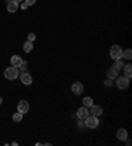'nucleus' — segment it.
<instances>
[{
    "instance_id": "nucleus-1",
    "label": "nucleus",
    "mask_w": 132,
    "mask_h": 146,
    "mask_svg": "<svg viewBox=\"0 0 132 146\" xmlns=\"http://www.w3.org/2000/svg\"><path fill=\"white\" fill-rule=\"evenodd\" d=\"M4 76L7 79H9V80H13V79H16L17 76H19V68L17 67H8L5 71H4Z\"/></svg>"
},
{
    "instance_id": "nucleus-2",
    "label": "nucleus",
    "mask_w": 132,
    "mask_h": 146,
    "mask_svg": "<svg viewBox=\"0 0 132 146\" xmlns=\"http://www.w3.org/2000/svg\"><path fill=\"white\" fill-rule=\"evenodd\" d=\"M86 121H85V125L87 126V128H90V129H95L96 126L99 125V121H98V117L96 116H87L86 117Z\"/></svg>"
},
{
    "instance_id": "nucleus-3",
    "label": "nucleus",
    "mask_w": 132,
    "mask_h": 146,
    "mask_svg": "<svg viewBox=\"0 0 132 146\" xmlns=\"http://www.w3.org/2000/svg\"><path fill=\"white\" fill-rule=\"evenodd\" d=\"M116 86H118V88H120V90L128 88L129 78H127V76H119V78L116 79Z\"/></svg>"
},
{
    "instance_id": "nucleus-4",
    "label": "nucleus",
    "mask_w": 132,
    "mask_h": 146,
    "mask_svg": "<svg viewBox=\"0 0 132 146\" xmlns=\"http://www.w3.org/2000/svg\"><path fill=\"white\" fill-rule=\"evenodd\" d=\"M122 53H123V50H122V48L120 46H118V45H114L111 48V50H110V55H111V58L112 59H119V58H122Z\"/></svg>"
},
{
    "instance_id": "nucleus-5",
    "label": "nucleus",
    "mask_w": 132,
    "mask_h": 146,
    "mask_svg": "<svg viewBox=\"0 0 132 146\" xmlns=\"http://www.w3.org/2000/svg\"><path fill=\"white\" fill-rule=\"evenodd\" d=\"M20 80H21V83L23 84H25V86H29V84H32V76H31V74L29 72H27V71H24L23 74L20 75Z\"/></svg>"
},
{
    "instance_id": "nucleus-6",
    "label": "nucleus",
    "mask_w": 132,
    "mask_h": 146,
    "mask_svg": "<svg viewBox=\"0 0 132 146\" xmlns=\"http://www.w3.org/2000/svg\"><path fill=\"white\" fill-rule=\"evenodd\" d=\"M71 91L74 92L75 95H82V92H83V84H82L81 82H75L74 84L71 86Z\"/></svg>"
},
{
    "instance_id": "nucleus-7",
    "label": "nucleus",
    "mask_w": 132,
    "mask_h": 146,
    "mask_svg": "<svg viewBox=\"0 0 132 146\" xmlns=\"http://www.w3.org/2000/svg\"><path fill=\"white\" fill-rule=\"evenodd\" d=\"M17 111L20 113H27L28 111H29V104H28V102H25V100H21V102H19V106H17Z\"/></svg>"
},
{
    "instance_id": "nucleus-8",
    "label": "nucleus",
    "mask_w": 132,
    "mask_h": 146,
    "mask_svg": "<svg viewBox=\"0 0 132 146\" xmlns=\"http://www.w3.org/2000/svg\"><path fill=\"white\" fill-rule=\"evenodd\" d=\"M88 116V109H87V107H82V108H79L77 111V117L78 119H81V120H83V119H86Z\"/></svg>"
},
{
    "instance_id": "nucleus-9",
    "label": "nucleus",
    "mask_w": 132,
    "mask_h": 146,
    "mask_svg": "<svg viewBox=\"0 0 132 146\" xmlns=\"http://www.w3.org/2000/svg\"><path fill=\"white\" fill-rule=\"evenodd\" d=\"M19 9V4L16 3V1H13V0H9L7 4V11L9 12V13H15L16 11Z\"/></svg>"
},
{
    "instance_id": "nucleus-10",
    "label": "nucleus",
    "mask_w": 132,
    "mask_h": 146,
    "mask_svg": "<svg viewBox=\"0 0 132 146\" xmlns=\"http://www.w3.org/2000/svg\"><path fill=\"white\" fill-rule=\"evenodd\" d=\"M11 63H12V66H13V67L19 68L21 65H23V59H21L19 55H13V57L11 58Z\"/></svg>"
},
{
    "instance_id": "nucleus-11",
    "label": "nucleus",
    "mask_w": 132,
    "mask_h": 146,
    "mask_svg": "<svg viewBox=\"0 0 132 146\" xmlns=\"http://www.w3.org/2000/svg\"><path fill=\"white\" fill-rule=\"evenodd\" d=\"M90 108H91L92 116H96V117H98V116H101L102 113H103V109H102V107H99V106H94V104H92Z\"/></svg>"
},
{
    "instance_id": "nucleus-12",
    "label": "nucleus",
    "mask_w": 132,
    "mask_h": 146,
    "mask_svg": "<svg viewBox=\"0 0 132 146\" xmlns=\"http://www.w3.org/2000/svg\"><path fill=\"white\" fill-rule=\"evenodd\" d=\"M118 72H119V70H116L115 67L109 68V71H107V78H109V79H115V78H118Z\"/></svg>"
},
{
    "instance_id": "nucleus-13",
    "label": "nucleus",
    "mask_w": 132,
    "mask_h": 146,
    "mask_svg": "<svg viewBox=\"0 0 132 146\" xmlns=\"http://www.w3.org/2000/svg\"><path fill=\"white\" fill-rule=\"evenodd\" d=\"M116 137H118L120 141H125V138L128 137V132L125 129H119L118 133H116Z\"/></svg>"
},
{
    "instance_id": "nucleus-14",
    "label": "nucleus",
    "mask_w": 132,
    "mask_h": 146,
    "mask_svg": "<svg viewBox=\"0 0 132 146\" xmlns=\"http://www.w3.org/2000/svg\"><path fill=\"white\" fill-rule=\"evenodd\" d=\"M23 49H24V51H25V53H31V51L33 50V42H31V41H27V42L24 44Z\"/></svg>"
},
{
    "instance_id": "nucleus-15",
    "label": "nucleus",
    "mask_w": 132,
    "mask_h": 146,
    "mask_svg": "<svg viewBox=\"0 0 132 146\" xmlns=\"http://www.w3.org/2000/svg\"><path fill=\"white\" fill-rule=\"evenodd\" d=\"M132 66H131V63H127V65L124 66V76H127V78H131L132 76Z\"/></svg>"
},
{
    "instance_id": "nucleus-16",
    "label": "nucleus",
    "mask_w": 132,
    "mask_h": 146,
    "mask_svg": "<svg viewBox=\"0 0 132 146\" xmlns=\"http://www.w3.org/2000/svg\"><path fill=\"white\" fill-rule=\"evenodd\" d=\"M122 58H125V59H131L132 58V50L131 49H127L122 53Z\"/></svg>"
},
{
    "instance_id": "nucleus-17",
    "label": "nucleus",
    "mask_w": 132,
    "mask_h": 146,
    "mask_svg": "<svg viewBox=\"0 0 132 146\" xmlns=\"http://www.w3.org/2000/svg\"><path fill=\"white\" fill-rule=\"evenodd\" d=\"M12 120H13L15 122H20L21 120H23V113H20V112L15 113V115L12 116Z\"/></svg>"
},
{
    "instance_id": "nucleus-18",
    "label": "nucleus",
    "mask_w": 132,
    "mask_h": 146,
    "mask_svg": "<svg viewBox=\"0 0 132 146\" xmlns=\"http://www.w3.org/2000/svg\"><path fill=\"white\" fill-rule=\"evenodd\" d=\"M92 104H94V103H92V99L91 98H88V96H87V98L83 99V106H85V107H87V108H88V107H91Z\"/></svg>"
},
{
    "instance_id": "nucleus-19",
    "label": "nucleus",
    "mask_w": 132,
    "mask_h": 146,
    "mask_svg": "<svg viewBox=\"0 0 132 146\" xmlns=\"http://www.w3.org/2000/svg\"><path fill=\"white\" fill-rule=\"evenodd\" d=\"M114 67L116 68V70H120V68H123L124 67V63H123V61L119 58V59H116V63H115V66Z\"/></svg>"
},
{
    "instance_id": "nucleus-20",
    "label": "nucleus",
    "mask_w": 132,
    "mask_h": 146,
    "mask_svg": "<svg viewBox=\"0 0 132 146\" xmlns=\"http://www.w3.org/2000/svg\"><path fill=\"white\" fill-rule=\"evenodd\" d=\"M34 40H36V34H34V33H29V34H28V41L33 42Z\"/></svg>"
},
{
    "instance_id": "nucleus-21",
    "label": "nucleus",
    "mask_w": 132,
    "mask_h": 146,
    "mask_svg": "<svg viewBox=\"0 0 132 146\" xmlns=\"http://www.w3.org/2000/svg\"><path fill=\"white\" fill-rule=\"evenodd\" d=\"M24 1H25V3L28 4V7H29V5H33V4L36 3L37 0H24Z\"/></svg>"
},
{
    "instance_id": "nucleus-22",
    "label": "nucleus",
    "mask_w": 132,
    "mask_h": 146,
    "mask_svg": "<svg viewBox=\"0 0 132 146\" xmlns=\"http://www.w3.org/2000/svg\"><path fill=\"white\" fill-rule=\"evenodd\" d=\"M105 84L107 86V87H110V86H112V82H111V79H107V80L105 82Z\"/></svg>"
},
{
    "instance_id": "nucleus-23",
    "label": "nucleus",
    "mask_w": 132,
    "mask_h": 146,
    "mask_svg": "<svg viewBox=\"0 0 132 146\" xmlns=\"http://www.w3.org/2000/svg\"><path fill=\"white\" fill-rule=\"evenodd\" d=\"M21 8H23V9H27V8H28V4L25 3V1H24V3L21 4Z\"/></svg>"
},
{
    "instance_id": "nucleus-24",
    "label": "nucleus",
    "mask_w": 132,
    "mask_h": 146,
    "mask_svg": "<svg viewBox=\"0 0 132 146\" xmlns=\"http://www.w3.org/2000/svg\"><path fill=\"white\" fill-rule=\"evenodd\" d=\"M13 1H16V3H17V4H19V3H23L24 0H13Z\"/></svg>"
},
{
    "instance_id": "nucleus-25",
    "label": "nucleus",
    "mask_w": 132,
    "mask_h": 146,
    "mask_svg": "<svg viewBox=\"0 0 132 146\" xmlns=\"http://www.w3.org/2000/svg\"><path fill=\"white\" fill-rule=\"evenodd\" d=\"M1 103H3V98H1V96H0V104H1Z\"/></svg>"
}]
</instances>
